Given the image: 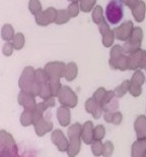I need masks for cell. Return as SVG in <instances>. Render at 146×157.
I'll use <instances>...</instances> for the list:
<instances>
[{"instance_id": "obj_1", "label": "cell", "mask_w": 146, "mask_h": 157, "mask_svg": "<svg viewBox=\"0 0 146 157\" xmlns=\"http://www.w3.org/2000/svg\"><path fill=\"white\" fill-rule=\"evenodd\" d=\"M18 86H20V90L33 94L34 96H39L40 85L37 83L35 70L32 67H24L20 78V81H18Z\"/></svg>"}, {"instance_id": "obj_2", "label": "cell", "mask_w": 146, "mask_h": 157, "mask_svg": "<svg viewBox=\"0 0 146 157\" xmlns=\"http://www.w3.org/2000/svg\"><path fill=\"white\" fill-rule=\"evenodd\" d=\"M81 133H82V125L75 122L68 128L67 135L69 140V146L67 149V154L70 157L76 156L81 148Z\"/></svg>"}, {"instance_id": "obj_3", "label": "cell", "mask_w": 146, "mask_h": 157, "mask_svg": "<svg viewBox=\"0 0 146 157\" xmlns=\"http://www.w3.org/2000/svg\"><path fill=\"white\" fill-rule=\"evenodd\" d=\"M18 150L13 137L6 131L0 132V156H17Z\"/></svg>"}, {"instance_id": "obj_4", "label": "cell", "mask_w": 146, "mask_h": 157, "mask_svg": "<svg viewBox=\"0 0 146 157\" xmlns=\"http://www.w3.org/2000/svg\"><path fill=\"white\" fill-rule=\"evenodd\" d=\"M124 17L123 2L121 0H112L105 8V18L110 24H119Z\"/></svg>"}, {"instance_id": "obj_5", "label": "cell", "mask_w": 146, "mask_h": 157, "mask_svg": "<svg viewBox=\"0 0 146 157\" xmlns=\"http://www.w3.org/2000/svg\"><path fill=\"white\" fill-rule=\"evenodd\" d=\"M142 40H143V31L139 27L134 28L130 38L127 40L126 43L123 45L124 53L132 54V53L138 51L141 47Z\"/></svg>"}, {"instance_id": "obj_6", "label": "cell", "mask_w": 146, "mask_h": 157, "mask_svg": "<svg viewBox=\"0 0 146 157\" xmlns=\"http://www.w3.org/2000/svg\"><path fill=\"white\" fill-rule=\"evenodd\" d=\"M57 97H58V101L62 105H65L69 108L76 107L77 103H78L77 95L68 86H62Z\"/></svg>"}, {"instance_id": "obj_7", "label": "cell", "mask_w": 146, "mask_h": 157, "mask_svg": "<svg viewBox=\"0 0 146 157\" xmlns=\"http://www.w3.org/2000/svg\"><path fill=\"white\" fill-rule=\"evenodd\" d=\"M67 64L61 61H52L45 65L44 70L48 74L50 78H64L65 71H66Z\"/></svg>"}, {"instance_id": "obj_8", "label": "cell", "mask_w": 146, "mask_h": 157, "mask_svg": "<svg viewBox=\"0 0 146 157\" xmlns=\"http://www.w3.org/2000/svg\"><path fill=\"white\" fill-rule=\"evenodd\" d=\"M56 17H57V10L54 7H49L46 10H42L36 14V21L39 26L46 27L50 24L55 23Z\"/></svg>"}, {"instance_id": "obj_9", "label": "cell", "mask_w": 146, "mask_h": 157, "mask_svg": "<svg viewBox=\"0 0 146 157\" xmlns=\"http://www.w3.org/2000/svg\"><path fill=\"white\" fill-rule=\"evenodd\" d=\"M35 97L33 94H30L26 91H20V93L18 94V104L21 105L24 108V110H29V111H35V109L37 107V103L35 100Z\"/></svg>"}, {"instance_id": "obj_10", "label": "cell", "mask_w": 146, "mask_h": 157, "mask_svg": "<svg viewBox=\"0 0 146 157\" xmlns=\"http://www.w3.org/2000/svg\"><path fill=\"white\" fill-rule=\"evenodd\" d=\"M51 140L53 144L57 147V149L60 152L67 151L68 146H69V140L65 137L63 132L61 130H54L51 135Z\"/></svg>"}, {"instance_id": "obj_11", "label": "cell", "mask_w": 146, "mask_h": 157, "mask_svg": "<svg viewBox=\"0 0 146 157\" xmlns=\"http://www.w3.org/2000/svg\"><path fill=\"white\" fill-rule=\"evenodd\" d=\"M134 29L133 23L131 21H127L125 23H123L121 26L115 29V33H116V38L120 41H126L130 38L131 34Z\"/></svg>"}, {"instance_id": "obj_12", "label": "cell", "mask_w": 146, "mask_h": 157, "mask_svg": "<svg viewBox=\"0 0 146 157\" xmlns=\"http://www.w3.org/2000/svg\"><path fill=\"white\" fill-rule=\"evenodd\" d=\"M144 50L139 49L132 54L128 56L129 59V70L130 71H136L143 68V58H144Z\"/></svg>"}, {"instance_id": "obj_13", "label": "cell", "mask_w": 146, "mask_h": 157, "mask_svg": "<svg viewBox=\"0 0 146 157\" xmlns=\"http://www.w3.org/2000/svg\"><path fill=\"white\" fill-rule=\"evenodd\" d=\"M34 127H35L36 134L39 137H43L53 130V122L43 117L42 118H40L37 121L34 122Z\"/></svg>"}, {"instance_id": "obj_14", "label": "cell", "mask_w": 146, "mask_h": 157, "mask_svg": "<svg viewBox=\"0 0 146 157\" xmlns=\"http://www.w3.org/2000/svg\"><path fill=\"white\" fill-rule=\"evenodd\" d=\"M84 106H85V110L87 111L88 113H91L94 119H98L101 117V113L104 112V108H102V106L95 101L94 97L88 98L87 100H86Z\"/></svg>"}, {"instance_id": "obj_15", "label": "cell", "mask_w": 146, "mask_h": 157, "mask_svg": "<svg viewBox=\"0 0 146 157\" xmlns=\"http://www.w3.org/2000/svg\"><path fill=\"white\" fill-rule=\"evenodd\" d=\"M81 139L86 145L92 143L94 140V128L91 121H85L82 125V133H81Z\"/></svg>"}, {"instance_id": "obj_16", "label": "cell", "mask_w": 146, "mask_h": 157, "mask_svg": "<svg viewBox=\"0 0 146 157\" xmlns=\"http://www.w3.org/2000/svg\"><path fill=\"white\" fill-rule=\"evenodd\" d=\"M57 119L59 121L62 127H67L69 125L70 121H71V114H70V110H69V107L65 105H62L60 106L58 109H57Z\"/></svg>"}, {"instance_id": "obj_17", "label": "cell", "mask_w": 146, "mask_h": 157, "mask_svg": "<svg viewBox=\"0 0 146 157\" xmlns=\"http://www.w3.org/2000/svg\"><path fill=\"white\" fill-rule=\"evenodd\" d=\"M137 139H146V115H139L134 122Z\"/></svg>"}, {"instance_id": "obj_18", "label": "cell", "mask_w": 146, "mask_h": 157, "mask_svg": "<svg viewBox=\"0 0 146 157\" xmlns=\"http://www.w3.org/2000/svg\"><path fill=\"white\" fill-rule=\"evenodd\" d=\"M133 157H146V139H137L131 148Z\"/></svg>"}, {"instance_id": "obj_19", "label": "cell", "mask_w": 146, "mask_h": 157, "mask_svg": "<svg viewBox=\"0 0 146 157\" xmlns=\"http://www.w3.org/2000/svg\"><path fill=\"white\" fill-rule=\"evenodd\" d=\"M109 64H110V67L112 68V70H119L121 71H125L127 70H129L128 56L123 54L118 59H116V60L109 61Z\"/></svg>"}, {"instance_id": "obj_20", "label": "cell", "mask_w": 146, "mask_h": 157, "mask_svg": "<svg viewBox=\"0 0 146 157\" xmlns=\"http://www.w3.org/2000/svg\"><path fill=\"white\" fill-rule=\"evenodd\" d=\"M132 14L133 17H134L135 21H137V23H142V21H144L145 18V13H146V5L144 1H140L138 2V4L135 6V7H133L132 9Z\"/></svg>"}, {"instance_id": "obj_21", "label": "cell", "mask_w": 146, "mask_h": 157, "mask_svg": "<svg viewBox=\"0 0 146 157\" xmlns=\"http://www.w3.org/2000/svg\"><path fill=\"white\" fill-rule=\"evenodd\" d=\"M77 75H78V67L75 62H69L66 67V71H65V80L68 82L73 81L74 78H76Z\"/></svg>"}, {"instance_id": "obj_22", "label": "cell", "mask_w": 146, "mask_h": 157, "mask_svg": "<svg viewBox=\"0 0 146 157\" xmlns=\"http://www.w3.org/2000/svg\"><path fill=\"white\" fill-rule=\"evenodd\" d=\"M15 34H14V30L13 28H12V26H10V25L6 24L4 25V26L2 27V30H1V37L2 39L4 41H12V39L14 38Z\"/></svg>"}, {"instance_id": "obj_23", "label": "cell", "mask_w": 146, "mask_h": 157, "mask_svg": "<svg viewBox=\"0 0 146 157\" xmlns=\"http://www.w3.org/2000/svg\"><path fill=\"white\" fill-rule=\"evenodd\" d=\"M71 18L70 14L68 13L67 9H59L57 10V17H56L55 24L56 25H63L69 21Z\"/></svg>"}, {"instance_id": "obj_24", "label": "cell", "mask_w": 146, "mask_h": 157, "mask_svg": "<svg viewBox=\"0 0 146 157\" xmlns=\"http://www.w3.org/2000/svg\"><path fill=\"white\" fill-rule=\"evenodd\" d=\"M91 17H92V21H94V23L97 24L98 26V25H101V21L105 20L104 11H102V8H101V5L94 6V8L92 9Z\"/></svg>"}, {"instance_id": "obj_25", "label": "cell", "mask_w": 146, "mask_h": 157, "mask_svg": "<svg viewBox=\"0 0 146 157\" xmlns=\"http://www.w3.org/2000/svg\"><path fill=\"white\" fill-rule=\"evenodd\" d=\"M35 77H36L37 83L40 85V87H41L42 85H45V84L49 83V76H48V74L45 71V70L39 68V70L35 71Z\"/></svg>"}, {"instance_id": "obj_26", "label": "cell", "mask_w": 146, "mask_h": 157, "mask_svg": "<svg viewBox=\"0 0 146 157\" xmlns=\"http://www.w3.org/2000/svg\"><path fill=\"white\" fill-rule=\"evenodd\" d=\"M20 124L23 127H29L30 124H34L33 111L23 110V112L20 115Z\"/></svg>"}, {"instance_id": "obj_27", "label": "cell", "mask_w": 146, "mask_h": 157, "mask_svg": "<svg viewBox=\"0 0 146 157\" xmlns=\"http://www.w3.org/2000/svg\"><path fill=\"white\" fill-rule=\"evenodd\" d=\"M129 87H130V81L125 80L120 86H118L116 89H115V94H116V96L118 98H122L127 92H129Z\"/></svg>"}, {"instance_id": "obj_28", "label": "cell", "mask_w": 146, "mask_h": 157, "mask_svg": "<svg viewBox=\"0 0 146 157\" xmlns=\"http://www.w3.org/2000/svg\"><path fill=\"white\" fill-rule=\"evenodd\" d=\"M48 107L45 105L44 102H41V103H38L37 104V107L35 109V111L33 112V115H34V122L37 121L38 119L42 118L44 117V112L47 110Z\"/></svg>"}, {"instance_id": "obj_29", "label": "cell", "mask_w": 146, "mask_h": 157, "mask_svg": "<svg viewBox=\"0 0 146 157\" xmlns=\"http://www.w3.org/2000/svg\"><path fill=\"white\" fill-rule=\"evenodd\" d=\"M24 43H26V38H24V35L23 33H16L14 36V38L12 39V44L14 46V49L16 50H20L23 49V47L24 46Z\"/></svg>"}, {"instance_id": "obj_30", "label": "cell", "mask_w": 146, "mask_h": 157, "mask_svg": "<svg viewBox=\"0 0 146 157\" xmlns=\"http://www.w3.org/2000/svg\"><path fill=\"white\" fill-rule=\"evenodd\" d=\"M49 85L51 87L52 95L54 97H57L59 92H60L62 85L60 83V78H50L49 80Z\"/></svg>"}, {"instance_id": "obj_31", "label": "cell", "mask_w": 146, "mask_h": 157, "mask_svg": "<svg viewBox=\"0 0 146 157\" xmlns=\"http://www.w3.org/2000/svg\"><path fill=\"white\" fill-rule=\"evenodd\" d=\"M80 9L83 12H89L94 8L97 0H78Z\"/></svg>"}, {"instance_id": "obj_32", "label": "cell", "mask_w": 146, "mask_h": 157, "mask_svg": "<svg viewBox=\"0 0 146 157\" xmlns=\"http://www.w3.org/2000/svg\"><path fill=\"white\" fill-rule=\"evenodd\" d=\"M91 151L94 156H101L104 153V144L101 140H94L91 143Z\"/></svg>"}, {"instance_id": "obj_33", "label": "cell", "mask_w": 146, "mask_h": 157, "mask_svg": "<svg viewBox=\"0 0 146 157\" xmlns=\"http://www.w3.org/2000/svg\"><path fill=\"white\" fill-rule=\"evenodd\" d=\"M124 54V51H123V47H121L120 45H114L112 47L111 49V53H110V60L109 61H113V60H116L122 56Z\"/></svg>"}, {"instance_id": "obj_34", "label": "cell", "mask_w": 146, "mask_h": 157, "mask_svg": "<svg viewBox=\"0 0 146 157\" xmlns=\"http://www.w3.org/2000/svg\"><path fill=\"white\" fill-rule=\"evenodd\" d=\"M29 9L30 11V13H33L34 15L38 14L39 12L42 11V4L40 2V0H30L29 2Z\"/></svg>"}, {"instance_id": "obj_35", "label": "cell", "mask_w": 146, "mask_h": 157, "mask_svg": "<svg viewBox=\"0 0 146 157\" xmlns=\"http://www.w3.org/2000/svg\"><path fill=\"white\" fill-rule=\"evenodd\" d=\"M116 38V33H115V30H112L108 35L102 36V45H104L105 48H109L114 44V40Z\"/></svg>"}, {"instance_id": "obj_36", "label": "cell", "mask_w": 146, "mask_h": 157, "mask_svg": "<svg viewBox=\"0 0 146 157\" xmlns=\"http://www.w3.org/2000/svg\"><path fill=\"white\" fill-rule=\"evenodd\" d=\"M39 96L43 99H47L49 97L53 96L52 95V91H51V87H50L49 83L42 85L40 87V91H39Z\"/></svg>"}, {"instance_id": "obj_37", "label": "cell", "mask_w": 146, "mask_h": 157, "mask_svg": "<svg viewBox=\"0 0 146 157\" xmlns=\"http://www.w3.org/2000/svg\"><path fill=\"white\" fill-rule=\"evenodd\" d=\"M142 86L140 85L133 83L132 81H130V87H129V92L133 97H139L142 93Z\"/></svg>"}, {"instance_id": "obj_38", "label": "cell", "mask_w": 146, "mask_h": 157, "mask_svg": "<svg viewBox=\"0 0 146 157\" xmlns=\"http://www.w3.org/2000/svg\"><path fill=\"white\" fill-rule=\"evenodd\" d=\"M131 81L133 82V83H136V84H138V85H140V86H142V85L145 83L146 78L144 77L143 73H142L140 70H136L134 75H133L132 78H131Z\"/></svg>"}, {"instance_id": "obj_39", "label": "cell", "mask_w": 146, "mask_h": 157, "mask_svg": "<svg viewBox=\"0 0 146 157\" xmlns=\"http://www.w3.org/2000/svg\"><path fill=\"white\" fill-rule=\"evenodd\" d=\"M118 108H119V101H118V97L116 96V97H114L110 102L107 103V104L104 106V111L109 110V111L115 112Z\"/></svg>"}, {"instance_id": "obj_40", "label": "cell", "mask_w": 146, "mask_h": 157, "mask_svg": "<svg viewBox=\"0 0 146 157\" xmlns=\"http://www.w3.org/2000/svg\"><path fill=\"white\" fill-rule=\"evenodd\" d=\"M79 10H80V5L78 4V2H72L67 8L68 13L70 14L71 17H76L79 13Z\"/></svg>"}, {"instance_id": "obj_41", "label": "cell", "mask_w": 146, "mask_h": 157, "mask_svg": "<svg viewBox=\"0 0 146 157\" xmlns=\"http://www.w3.org/2000/svg\"><path fill=\"white\" fill-rule=\"evenodd\" d=\"M105 93H107V90H105L104 87H101V88H98V89L94 93V95H92V97H94V100L98 103V104H101V105L102 99H104V97H105Z\"/></svg>"}, {"instance_id": "obj_42", "label": "cell", "mask_w": 146, "mask_h": 157, "mask_svg": "<svg viewBox=\"0 0 146 157\" xmlns=\"http://www.w3.org/2000/svg\"><path fill=\"white\" fill-rule=\"evenodd\" d=\"M105 135V128L104 125L98 124L94 128V140H102Z\"/></svg>"}, {"instance_id": "obj_43", "label": "cell", "mask_w": 146, "mask_h": 157, "mask_svg": "<svg viewBox=\"0 0 146 157\" xmlns=\"http://www.w3.org/2000/svg\"><path fill=\"white\" fill-rule=\"evenodd\" d=\"M113 152H114L113 143H112L111 141H107V142L104 144V153H102V155L108 157L113 154Z\"/></svg>"}, {"instance_id": "obj_44", "label": "cell", "mask_w": 146, "mask_h": 157, "mask_svg": "<svg viewBox=\"0 0 146 157\" xmlns=\"http://www.w3.org/2000/svg\"><path fill=\"white\" fill-rule=\"evenodd\" d=\"M13 49H14L13 44L10 43L9 41H7V42L4 44V46H3L2 52L5 56H10L12 54V52H13Z\"/></svg>"}, {"instance_id": "obj_45", "label": "cell", "mask_w": 146, "mask_h": 157, "mask_svg": "<svg viewBox=\"0 0 146 157\" xmlns=\"http://www.w3.org/2000/svg\"><path fill=\"white\" fill-rule=\"evenodd\" d=\"M114 97H116V94H115V91H107V93H105V95L104 97V99H102V102H101V106L102 108H104V106L109 103L111 101L112 99L114 98Z\"/></svg>"}, {"instance_id": "obj_46", "label": "cell", "mask_w": 146, "mask_h": 157, "mask_svg": "<svg viewBox=\"0 0 146 157\" xmlns=\"http://www.w3.org/2000/svg\"><path fill=\"white\" fill-rule=\"evenodd\" d=\"M123 121V115L121 112L116 111L113 115V119H112V124H114L115 125H119Z\"/></svg>"}, {"instance_id": "obj_47", "label": "cell", "mask_w": 146, "mask_h": 157, "mask_svg": "<svg viewBox=\"0 0 146 157\" xmlns=\"http://www.w3.org/2000/svg\"><path fill=\"white\" fill-rule=\"evenodd\" d=\"M121 1L123 2V4L127 5L129 8L132 9L133 7H135V6L138 4V2L140 1V0H121Z\"/></svg>"}, {"instance_id": "obj_48", "label": "cell", "mask_w": 146, "mask_h": 157, "mask_svg": "<svg viewBox=\"0 0 146 157\" xmlns=\"http://www.w3.org/2000/svg\"><path fill=\"white\" fill-rule=\"evenodd\" d=\"M44 103H45V105L47 106V107H54L55 106V98H54V96H51V97H49V98L47 99H44Z\"/></svg>"}, {"instance_id": "obj_49", "label": "cell", "mask_w": 146, "mask_h": 157, "mask_svg": "<svg viewBox=\"0 0 146 157\" xmlns=\"http://www.w3.org/2000/svg\"><path fill=\"white\" fill-rule=\"evenodd\" d=\"M114 113H115L114 111H109V110L104 111V118H105V121H107V122H111V124H112V119H113Z\"/></svg>"}, {"instance_id": "obj_50", "label": "cell", "mask_w": 146, "mask_h": 157, "mask_svg": "<svg viewBox=\"0 0 146 157\" xmlns=\"http://www.w3.org/2000/svg\"><path fill=\"white\" fill-rule=\"evenodd\" d=\"M143 68L146 70V51L144 52V59H143Z\"/></svg>"}, {"instance_id": "obj_51", "label": "cell", "mask_w": 146, "mask_h": 157, "mask_svg": "<svg viewBox=\"0 0 146 157\" xmlns=\"http://www.w3.org/2000/svg\"><path fill=\"white\" fill-rule=\"evenodd\" d=\"M71 2H78V0H69Z\"/></svg>"}]
</instances>
